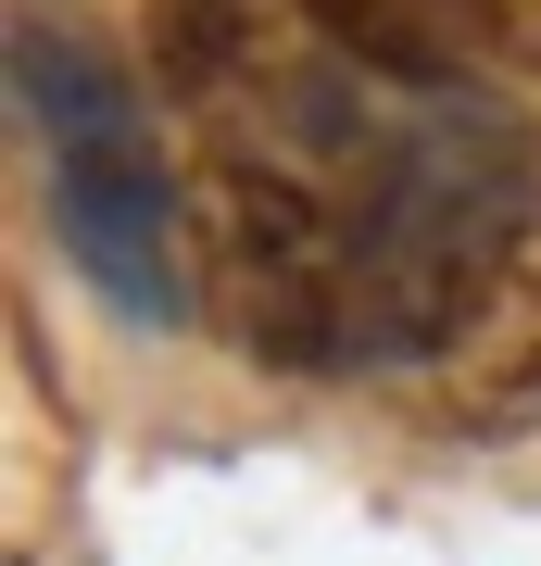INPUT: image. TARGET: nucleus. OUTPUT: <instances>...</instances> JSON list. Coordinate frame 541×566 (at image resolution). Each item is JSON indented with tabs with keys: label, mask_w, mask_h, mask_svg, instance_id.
Returning <instances> with one entry per match:
<instances>
[{
	"label": "nucleus",
	"mask_w": 541,
	"mask_h": 566,
	"mask_svg": "<svg viewBox=\"0 0 541 566\" xmlns=\"http://www.w3.org/2000/svg\"><path fill=\"white\" fill-rule=\"evenodd\" d=\"M13 102L51 139V214H63L76 277L126 327H177L201 303V277H189V202H177V177H164L139 76H126L89 25L13 13Z\"/></svg>",
	"instance_id": "nucleus-1"
},
{
	"label": "nucleus",
	"mask_w": 541,
	"mask_h": 566,
	"mask_svg": "<svg viewBox=\"0 0 541 566\" xmlns=\"http://www.w3.org/2000/svg\"><path fill=\"white\" fill-rule=\"evenodd\" d=\"M302 13L391 88H454L466 39H479V0H302Z\"/></svg>",
	"instance_id": "nucleus-4"
},
{
	"label": "nucleus",
	"mask_w": 541,
	"mask_h": 566,
	"mask_svg": "<svg viewBox=\"0 0 541 566\" xmlns=\"http://www.w3.org/2000/svg\"><path fill=\"white\" fill-rule=\"evenodd\" d=\"M139 39L164 102H227L264 63V0H139Z\"/></svg>",
	"instance_id": "nucleus-5"
},
{
	"label": "nucleus",
	"mask_w": 541,
	"mask_h": 566,
	"mask_svg": "<svg viewBox=\"0 0 541 566\" xmlns=\"http://www.w3.org/2000/svg\"><path fill=\"white\" fill-rule=\"evenodd\" d=\"M189 277L201 327L264 378H341L353 353V202L302 164L215 151L189 189Z\"/></svg>",
	"instance_id": "nucleus-2"
},
{
	"label": "nucleus",
	"mask_w": 541,
	"mask_h": 566,
	"mask_svg": "<svg viewBox=\"0 0 541 566\" xmlns=\"http://www.w3.org/2000/svg\"><path fill=\"white\" fill-rule=\"evenodd\" d=\"M479 39H503V51L541 63V0H479Z\"/></svg>",
	"instance_id": "nucleus-6"
},
{
	"label": "nucleus",
	"mask_w": 541,
	"mask_h": 566,
	"mask_svg": "<svg viewBox=\"0 0 541 566\" xmlns=\"http://www.w3.org/2000/svg\"><path fill=\"white\" fill-rule=\"evenodd\" d=\"M428 416L454 441H517V428H541V139H529V189H517V227H503L479 303H466L454 353L428 365Z\"/></svg>",
	"instance_id": "nucleus-3"
}]
</instances>
